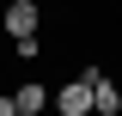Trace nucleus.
I'll return each instance as SVG.
<instances>
[{"mask_svg": "<svg viewBox=\"0 0 122 116\" xmlns=\"http://www.w3.org/2000/svg\"><path fill=\"white\" fill-rule=\"evenodd\" d=\"M92 73H98V67H79L73 86H61V116H86L92 110Z\"/></svg>", "mask_w": 122, "mask_h": 116, "instance_id": "1", "label": "nucleus"}, {"mask_svg": "<svg viewBox=\"0 0 122 116\" xmlns=\"http://www.w3.org/2000/svg\"><path fill=\"white\" fill-rule=\"evenodd\" d=\"M6 31H12V43H18V37H37V0H12Z\"/></svg>", "mask_w": 122, "mask_h": 116, "instance_id": "2", "label": "nucleus"}, {"mask_svg": "<svg viewBox=\"0 0 122 116\" xmlns=\"http://www.w3.org/2000/svg\"><path fill=\"white\" fill-rule=\"evenodd\" d=\"M92 110H98V116H116V110H122V92L110 86L104 73H92Z\"/></svg>", "mask_w": 122, "mask_h": 116, "instance_id": "3", "label": "nucleus"}, {"mask_svg": "<svg viewBox=\"0 0 122 116\" xmlns=\"http://www.w3.org/2000/svg\"><path fill=\"white\" fill-rule=\"evenodd\" d=\"M43 104H49V92L37 86V79H30V86H18V110H25V116H37Z\"/></svg>", "mask_w": 122, "mask_h": 116, "instance_id": "4", "label": "nucleus"}, {"mask_svg": "<svg viewBox=\"0 0 122 116\" xmlns=\"http://www.w3.org/2000/svg\"><path fill=\"white\" fill-rule=\"evenodd\" d=\"M0 116H18V98H0Z\"/></svg>", "mask_w": 122, "mask_h": 116, "instance_id": "5", "label": "nucleus"}, {"mask_svg": "<svg viewBox=\"0 0 122 116\" xmlns=\"http://www.w3.org/2000/svg\"><path fill=\"white\" fill-rule=\"evenodd\" d=\"M18 116H25V110H18Z\"/></svg>", "mask_w": 122, "mask_h": 116, "instance_id": "6", "label": "nucleus"}]
</instances>
